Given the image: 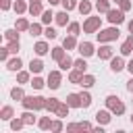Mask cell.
Instances as JSON below:
<instances>
[{
  "mask_svg": "<svg viewBox=\"0 0 133 133\" xmlns=\"http://www.w3.org/2000/svg\"><path fill=\"white\" fill-rule=\"evenodd\" d=\"M104 104H106V108L114 114V116H123L125 114V102L118 98V96H114V94H110V96H106L104 98Z\"/></svg>",
  "mask_w": 133,
  "mask_h": 133,
  "instance_id": "1",
  "label": "cell"
},
{
  "mask_svg": "<svg viewBox=\"0 0 133 133\" xmlns=\"http://www.w3.org/2000/svg\"><path fill=\"white\" fill-rule=\"evenodd\" d=\"M118 35H121L118 25H110V27H106V29H100V31L96 33V39H98L100 44H110V42H116Z\"/></svg>",
  "mask_w": 133,
  "mask_h": 133,
  "instance_id": "2",
  "label": "cell"
},
{
  "mask_svg": "<svg viewBox=\"0 0 133 133\" xmlns=\"http://www.w3.org/2000/svg\"><path fill=\"white\" fill-rule=\"evenodd\" d=\"M100 29H102V19L87 15L85 21H83V33H98Z\"/></svg>",
  "mask_w": 133,
  "mask_h": 133,
  "instance_id": "3",
  "label": "cell"
},
{
  "mask_svg": "<svg viewBox=\"0 0 133 133\" xmlns=\"http://www.w3.org/2000/svg\"><path fill=\"white\" fill-rule=\"evenodd\" d=\"M106 19H108L110 25H123V23H125V10H121L118 6H116V8H110V10L106 12Z\"/></svg>",
  "mask_w": 133,
  "mask_h": 133,
  "instance_id": "4",
  "label": "cell"
},
{
  "mask_svg": "<svg viewBox=\"0 0 133 133\" xmlns=\"http://www.w3.org/2000/svg\"><path fill=\"white\" fill-rule=\"evenodd\" d=\"M46 83H48V87H50V89H58V87H60V83H62V71H60V69H58V71H50V73H48Z\"/></svg>",
  "mask_w": 133,
  "mask_h": 133,
  "instance_id": "5",
  "label": "cell"
},
{
  "mask_svg": "<svg viewBox=\"0 0 133 133\" xmlns=\"http://www.w3.org/2000/svg\"><path fill=\"white\" fill-rule=\"evenodd\" d=\"M125 69H127V62H125V56H123V54L110 58V71H112V73H121V71H125Z\"/></svg>",
  "mask_w": 133,
  "mask_h": 133,
  "instance_id": "6",
  "label": "cell"
},
{
  "mask_svg": "<svg viewBox=\"0 0 133 133\" xmlns=\"http://www.w3.org/2000/svg\"><path fill=\"white\" fill-rule=\"evenodd\" d=\"M77 52H79L81 56L89 58V56H94V54H96V48H94V44H91V42H79Z\"/></svg>",
  "mask_w": 133,
  "mask_h": 133,
  "instance_id": "7",
  "label": "cell"
},
{
  "mask_svg": "<svg viewBox=\"0 0 133 133\" xmlns=\"http://www.w3.org/2000/svg\"><path fill=\"white\" fill-rule=\"evenodd\" d=\"M96 54H98L100 60H110L114 56V50H112L110 44H100V50H96Z\"/></svg>",
  "mask_w": 133,
  "mask_h": 133,
  "instance_id": "8",
  "label": "cell"
},
{
  "mask_svg": "<svg viewBox=\"0 0 133 133\" xmlns=\"http://www.w3.org/2000/svg\"><path fill=\"white\" fill-rule=\"evenodd\" d=\"M112 116H114V114H112V112H110L108 108H102V110H98V112H96V123H98V125H104V127H106V125H108V123L112 121Z\"/></svg>",
  "mask_w": 133,
  "mask_h": 133,
  "instance_id": "9",
  "label": "cell"
},
{
  "mask_svg": "<svg viewBox=\"0 0 133 133\" xmlns=\"http://www.w3.org/2000/svg\"><path fill=\"white\" fill-rule=\"evenodd\" d=\"M50 50H52V48H50L48 39H39V42L33 44V52H35V56H46Z\"/></svg>",
  "mask_w": 133,
  "mask_h": 133,
  "instance_id": "10",
  "label": "cell"
},
{
  "mask_svg": "<svg viewBox=\"0 0 133 133\" xmlns=\"http://www.w3.org/2000/svg\"><path fill=\"white\" fill-rule=\"evenodd\" d=\"M4 64H6V69H8L10 73H17V71H21V69H23V60H21L17 54H15L12 58H8Z\"/></svg>",
  "mask_w": 133,
  "mask_h": 133,
  "instance_id": "11",
  "label": "cell"
},
{
  "mask_svg": "<svg viewBox=\"0 0 133 133\" xmlns=\"http://www.w3.org/2000/svg\"><path fill=\"white\" fill-rule=\"evenodd\" d=\"M54 23L58 25V27H66L71 21H69V10H60V12H56V17H54Z\"/></svg>",
  "mask_w": 133,
  "mask_h": 133,
  "instance_id": "12",
  "label": "cell"
},
{
  "mask_svg": "<svg viewBox=\"0 0 133 133\" xmlns=\"http://www.w3.org/2000/svg\"><path fill=\"white\" fill-rule=\"evenodd\" d=\"M62 46H64V50L66 52H71V50H77V46H79V42H77V35H66L64 39H62Z\"/></svg>",
  "mask_w": 133,
  "mask_h": 133,
  "instance_id": "13",
  "label": "cell"
},
{
  "mask_svg": "<svg viewBox=\"0 0 133 133\" xmlns=\"http://www.w3.org/2000/svg\"><path fill=\"white\" fill-rule=\"evenodd\" d=\"M29 71L33 73V75H39L42 71H44V60L37 56V58H31L29 60Z\"/></svg>",
  "mask_w": 133,
  "mask_h": 133,
  "instance_id": "14",
  "label": "cell"
},
{
  "mask_svg": "<svg viewBox=\"0 0 133 133\" xmlns=\"http://www.w3.org/2000/svg\"><path fill=\"white\" fill-rule=\"evenodd\" d=\"M83 75H85L83 71H79V69H75V66H73V69L69 71V75H66V77H69V81H71V83H75V85H81V79H83Z\"/></svg>",
  "mask_w": 133,
  "mask_h": 133,
  "instance_id": "15",
  "label": "cell"
},
{
  "mask_svg": "<svg viewBox=\"0 0 133 133\" xmlns=\"http://www.w3.org/2000/svg\"><path fill=\"white\" fill-rule=\"evenodd\" d=\"M50 56H52V60H56V62H58V60H62V58L66 56L64 46H62V44H60V46H54V48L50 50Z\"/></svg>",
  "mask_w": 133,
  "mask_h": 133,
  "instance_id": "16",
  "label": "cell"
},
{
  "mask_svg": "<svg viewBox=\"0 0 133 133\" xmlns=\"http://www.w3.org/2000/svg\"><path fill=\"white\" fill-rule=\"evenodd\" d=\"M77 10H79L83 17H87V15H91V10H94V4H91L89 0H79V6H77Z\"/></svg>",
  "mask_w": 133,
  "mask_h": 133,
  "instance_id": "17",
  "label": "cell"
},
{
  "mask_svg": "<svg viewBox=\"0 0 133 133\" xmlns=\"http://www.w3.org/2000/svg\"><path fill=\"white\" fill-rule=\"evenodd\" d=\"M73 66H75V60H73V58L69 56V52H66V56H64L62 60H58V69H60V71H66V73H69V71H71Z\"/></svg>",
  "mask_w": 133,
  "mask_h": 133,
  "instance_id": "18",
  "label": "cell"
},
{
  "mask_svg": "<svg viewBox=\"0 0 133 133\" xmlns=\"http://www.w3.org/2000/svg\"><path fill=\"white\" fill-rule=\"evenodd\" d=\"M64 102H66L71 108H81V96L75 94V91H73V94H66V100H64Z\"/></svg>",
  "mask_w": 133,
  "mask_h": 133,
  "instance_id": "19",
  "label": "cell"
},
{
  "mask_svg": "<svg viewBox=\"0 0 133 133\" xmlns=\"http://www.w3.org/2000/svg\"><path fill=\"white\" fill-rule=\"evenodd\" d=\"M44 29H46V25L39 21V23H31V27H29V35L31 37H37V35H44Z\"/></svg>",
  "mask_w": 133,
  "mask_h": 133,
  "instance_id": "20",
  "label": "cell"
},
{
  "mask_svg": "<svg viewBox=\"0 0 133 133\" xmlns=\"http://www.w3.org/2000/svg\"><path fill=\"white\" fill-rule=\"evenodd\" d=\"M31 17H42V12H44V6H42V2H29V10H27Z\"/></svg>",
  "mask_w": 133,
  "mask_h": 133,
  "instance_id": "21",
  "label": "cell"
},
{
  "mask_svg": "<svg viewBox=\"0 0 133 133\" xmlns=\"http://www.w3.org/2000/svg\"><path fill=\"white\" fill-rule=\"evenodd\" d=\"M29 27H31V23H29L25 17H21V15H19V19L15 21V29H19V31L23 33V31H29Z\"/></svg>",
  "mask_w": 133,
  "mask_h": 133,
  "instance_id": "22",
  "label": "cell"
},
{
  "mask_svg": "<svg viewBox=\"0 0 133 133\" xmlns=\"http://www.w3.org/2000/svg\"><path fill=\"white\" fill-rule=\"evenodd\" d=\"M31 75H33L31 71H23V69H21V71H17V83H21V85L29 83V81H31Z\"/></svg>",
  "mask_w": 133,
  "mask_h": 133,
  "instance_id": "23",
  "label": "cell"
},
{
  "mask_svg": "<svg viewBox=\"0 0 133 133\" xmlns=\"http://www.w3.org/2000/svg\"><path fill=\"white\" fill-rule=\"evenodd\" d=\"M25 98V89L21 87V83L19 85H15L12 89H10V100H17V102H21Z\"/></svg>",
  "mask_w": 133,
  "mask_h": 133,
  "instance_id": "24",
  "label": "cell"
},
{
  "mask_svg": "<svg viewBox=\"0 0 133 133\" xmlns=\"http://www.w3.org/2000/svg\"><path fill=\"white\" fill-rule=\"evenodd\" d=\"M12 10H15L17 15H25V12L29 10V4H27L25 0H15V4H12Z\"/></svg>",
  "mask_w": 133,
  "mask_h": 133,
  "instance_id": "25",
  "label": "cell"
},
{
  "mask_svg": "<svg viewBox=\"0 0 133 133\" xmlns=\"http://www.w3.org/2000/svg\"><path fill=\"white\" fill-rule=\"evenodd\" d=\"M79 96H81V108H89L91 106V94H89V89L83 87V91H79Z\"/></svg>",
  "mask_w": 133,
  "mask_h": 133,
  "instance_id": "26",
  "label": "cell"
},
{
  "mask_svg": "<svg viewBox=\"0 0 133 133\" xmlns=\"http://www.w3.org/2000/svg\"><path fill=\"white\" fill-rule=\"evenodd\" d=\"M12 116H15L12 106H8V104H6V106H2V108H0V121H10Z\"/></svg>",
  "mask_w": 133,
  "mask_h": 133,
  "instance_id": "27",
  "label": "cell"
},
{
  "mask_svg": "<svg viewBox=\"0 0 133 133\" xmlns=\"http://www.w3.org/2000/svg\"><path fill=\"white\" fill-rule=\"evenodd\" d=\"M8 123H10V129H12V131H21V129L25 127V121H23V116H12Z\"/></svg>",
  "mask_w": 133,
  "mask_h": 133,
  "instance_id": "28",
  "label": "cell"
},
{
  "mask_svg": "<svg viewBox=\"0 0 133 133\" xmlns=\"http://www.w3.org/2000/svg\"><path fill=\"white\" fill-rule=\"evenodd\" d=\"M96 10L102 12V15H106L110 10V0H96Z\"/></svg>",
  "mask_w": 133,
  "mask_h": 133,
  "instance_id": "29",
  "label": "cell"
},
{
  "mask_svg": "<svg viewBox=\"0 0 133 133\" xmlns=\"http://www.w3.org/2000/svg\"><path fill=\"white\" fill-rule=\"evenodd\" d=\"M94 85H96V77H94V75H89V73H85V75H83V79H81V87L89 89V87H94Z\"/></svg>",
  "mask_w": 133,
  "mask_h": 133,
  "instance_id": "30",
  "label": "cell"
},
{
  "mask_svg": "<svg viewBox=\"0 0 133 133\" xmlns=\"http://www.w3.org/2000/svg\"><path fill=\"white\" fill-rule=\"evenodd\" d=\"M29 85H31L33 89H42V87H46L48 83H46V81H44L39 75H33V77H31V81H29Z\"/></svg>",
  "mask_w": 133,
  "mask_h": 133,
  "instance_id": "31",
  "label": "cell"
},
{
  "mask_svg": "<svg viewBox=\"0 0 133 133\" xmlns=\"http://www.w3.org/2000/svg\"><path fill=\"white\" fill-rule=\"evenodd\" d=\"M69 110H71V106H69L66 102H60V106L56 108V112H54V114H56V116H60V118H66V116H69Z\"/></svg>",
  "mask_w": 133,
  "mask_h": 133,
  "instance_id": "32",
  "label": "cell"
},
{
  "mask_svg": "<svg viewBox=\"0 0 133 133\" xmlns=\"http://www.w3.org/2000/svg\"><path fill=\"white\" fill-rule=\"evenodd\" d=\"M35 110H23V121H25V125H35L37 123V118H35V114H33Z\"/></svg>",
  "mask_w": 133,
  "mask_h": 133,
  "instance_id": "33",
  "label": "cell"
},
{
  "mask_svg": "<svg viewBox=\"0 0 133 133\" xmlns=\"http://www.w3.org/2000/svg\"><path fill=\"white\" fill-rule=\"evenodd\" d=\"M52 121H54V118H50V116H42V118L37 121V127H39L42 131H50V129H52Z\"/></svg>",
  "mask_w": 133,
  "mask_h": 133,
  "instance_id": "34",
  "label": "cell"
},
{
  "mask_svg": "<svg viewBox=\"0 0 133 133\" xmlns=\"http://www.w3.org/2000/svg\"><path fill=\"white\" fill-rule=\"evenodd\" d=\"M54 17H56V15L52 12V8H48V10H44V12H42V17H39V21H42L44 25H50V23L54 21Z\"/></svg>",
  "mask_w": 133,
  "mask_h": 133,
  "instance_id": "35",
  "label": "cell"
},
{
  "mask_svg": "<svg viewBox=\"0 0 133 133\" xmlns=\"http://www.w3.org/2000/svg\"><path fill=\"white\" fill-rule=\"evenodd\" d=\"M21 37V31L19 29H6L4 31V39L6 42H15V39H19Z\"/></svg>",
  "mask_w": 133,
  "mask_h": 133,
  "instance_id": "36",
  "label": "cell"
},
{
  "mask_svg": "<svg viewBox=\"0 0 133 133\" xmlns=\"http://www.w3.org/2000/svg\"><path fill=\"white\" fill-rule=\"evenodd\" d=\"M58 106H60V100H58V98H48V100H46V110H48V112H56Z\"/></svg>",
  "mask_w": 133,
  "mask_h": 133,
  "instance_id": "37",
  "label": "cell"
},
{
  "mask_svg": "<svg viewBox=\"0 0 133 133\" xmlns=\"http://www.w3.org/2000/svg\"><path fill=\"white\" fill-rule=\"evenodd\" d=\"M33 104H35V96H25V98L21 100V106H23L25 110H33Z\"/></svg>",
  "mask_w": 133,
  "mask_h": 133,
  "instance_id": "38",
  "label": "cell"
},
{
  "mask_svg": "<svg viewBox=\"0 0 133 133\" xmlns=\"http://www.w3.org/2000/svg\"><path fill=\"white\" fill-rule=\"evenodd\" d=\"M46 100H48V98H44V96H35L33 110H35V112H39V110H46Z\"/></svg>",
  "mask_w": 133,
  "mask_h": 133,
  "instance_id": "39",
  "label": "cell"
},
{
  "mask_svg": "<svg viewBox=\"0 0 133 133\" xmlns=\"http://www.w3.org/2000/svg\"><path fill=\"white\" fill-rule=\"evenodd\" d=\"M118 52H121L123 56H133V46H131V44H129V42L125 39V42L121 44V48H118Z\"/></svg>",
  "mask_w": 133,
  "mask_h": 133,
  "instance_id": "40",
  "label": "cell"
},
{
  "mask_svg": "<svg viewBox=\"0 0 133 133\" xmlns=\"http://www.w3.org/2000/svg\"><path fill=\"white\" fill-rule=\"evenodd\" d=\"M66 31H69L71 35H79V33H81V23H77V21L69 23V25H66Z\"/></svg>",
  "mask_w": 133,
  "mask_h": 133,
  "instance_id": "41",
  "label": "cell"
},
{
  "mask_svg": "<svg viewBox=\"0 0 133 133\" xmlns=\"http://www.w3.org/2000/svg\"><path fill=\"white\" fill-rule=\"evenodd\" d=\"M60 4H62V8H64V10H69V12H71V10H75V8L79 6V0H62Z\"/></svg>",
  "mask_w": 133,
  "mask_h": 133,
  "instance_id": "42",
  "label": "cell"
},
{
  "mask_svg": "<svg viewBox=\"0 0 133 133\" xmlns=\"http://www.w3.org/2000/svg\"><path fill=\"white\" fill-rule=\"evenodd\" d=\"M56 35H58V33H56V29H54V27H50V25H46V29H44V37L50 42V39H56Z\"/></svg>",
  "mask_w": 133,
  "mask_h": 133,
  "instance_id": "43",
  "label": "cell"
},
{
  "mask_svg": "<svg viewBox=\"0 0 133 133\" xmlns=\"http://www.w3.org/2000/svg\"><path fill=\"white\" fill-rule=\"evenodd\" d=\"M6 48H8V50H10V54L15 56V54H17L19 50H21V39H15V42H8V44H6Z\"/></svg>",
  "mask_w": 133,
  "mask_h": 133,
  "instance_id": "44",
  "label": "cell"
},
{
  "mask_svg": "<svg viewBox=\"0 0 133 133\" xmlns=\"http://www.w3.org/2000/svg\"><path fill=\"white\" fill-rule=\"evenodd\" d=\"M75 69H79V71L87 73V60H85V56H81V58H77V60H75Z\"/></svg>",
  "mask_w": 133,
  "mask_h": 133,
  "instance_id": "45",
  "label": "cell"
},
{
  "mask_svg": "<svg viewBox=\"0 0 133 133\" xmlns=\"http://www.w3.org/2000/svg\"><path fill=\"white\" fill-rule=\"evenodd\" d=\"M62 129H64V125H62V118H60V116H58V118H54V121H52V129H50V131L58 133V131H62Z\"/></svg>",
  "mask_w": 133,
  "mask_h": 133,
  "instance_id": "46",
  "label": "cell"
},
{
  "mask_svg": "<svg viewBox=\"0 0 133 133\" xmlns=\"http://www.w3.org/2000/svg\"><path fill=\"white\" fill-rule=\"evenodd\" d=\"M8 56H10V50H8L6 46H4V48H0V60H2V62H6V60H8Z\"/></svg>",
  "mask_w": 133,
  "mask_h": 133,
  "instance_id": "47",
  "label": "cell"
},
{
  "mask_svg": "<svg viewBox=\"0 0 133 133\" xmlns=\"http://www.w3.org/2000/svg\"><path fill=\"white\" fill-rule=\"evenodd\" d=\"M118 8L127 12V10H131V8H133V2H131V0H123V2L118 4Z\"/></svg>",
  "mask_w": 133,
  "mask_h": 133,
  "instance_id": "48",
  "label": "cell"
},
{
  "mask_svg": "<svg viewBox=\"0 0 133 133\" xmlns=\"http://www.w3.org/2000/svg\"><path fill=\"white\" fill-rule=\"evenodd\" d=\"M12 4H15L12 0H0V8H2L4 12H6V10H10V8H12Z\"/></svg>",
  "mask_w": 133,
  "mask_h": 133,
  "instance_id": "49",
  "label": "cell"
},
{
  "mask_svg": "<svg viewBox=\"0 0 133 133\" xmlns=\"http://www.w3.org/2000/svg\"><path fill=\"white\" fill-rule=\"evenodd\" d=\"M79 129H81L79 123H69V125H66V131H79Z\"/></svg>",
  "mask_w": 133,
  "mask_h": 133,
  "instance_id": "50",
  "label": "cell"
},
{
  "mask_svg": "<svg viewBox=\"0 0 133 133\" xmlns=\"http://www.w3.org/2000/svg\"><path fill=\"white\" fill-rule=\"evenodd\" d=\"M79 125H81V129H94V125H91V123H87V121H81Z\"/></svg>",
  "mask_w": 133,
  "mask_h": 133,
  "instance_id": "51",
  "label": "cell"
},
{
  "mask_svg": "<svg viewBox=\"0 0 133 133\" xmlns=\"http://www.w3.org/2000/svg\"><path fill=\"white\" fill-rule=\"evenodd\" d=\"M127 91H129V94H133V75H131V79L127 81Z\"/></svg>",
  "mask_w": 133,
  "mask_h": 133,
  "instance_id": "52",
  "label": "cell"
},
{
  "mask_svg": "<svg viewBox=\"0 0 133 133\" xmlns=\"http://www.w3.org/2000/svg\"><path fill=\"white\" fill-rule=\"evenodd\" d=\"M127 71H129V75H133V58L127 62Z\"/></svg>",
  "mask_w": 133,
  "mask_h": 133,
  "instance_id": "53",
  "label": "cell"
},
{
  "mask_svg": "<svg viewBox=\"0 0 133 133\" xmlns=\"http://www.w3.org/2000/svg\"><path fill=\"white\" fill-rule=\"evenodd\" d=\"M127 29H129V33H133V19L127 23Z\"/></svg>",
  "mask_w": 133,
  "mask_h": 133,
  "instance_id": "54",
  "label": "cell"
},
{
  "mask_svg": "<svg viewBox=\"0 0 133 133\" xmlns=\"http://www.w3.org/2000/svg\"><path fill=\"white\" fill-rule=\"evenodd\" d=\"M48 2H50V6H56V4H60L62 0H48Z\"/></svg>",
  "mask_w": 133,
  "mask_h": 133,
  "instance_id": "55",
  "label": "cell"
},
{
  "mask_svg": "<svg viewBox=\"0 0 133 133\" xmlns=\"http://www.w3.org/2000/svg\"><path fill=\"white\" fill-rule=\"evenodd\" d=\"M127 42H129V44L133 46V33H129V37H127Z\"/></svg>",
  "mask_w": 133,
  "mask_h": 133,
  "instance_id": "56",
  "label": "cell"
},
{
  "mask_svg": "<svg viewBox=\"0 0 133 133\" xmlns=\"http://www.w3.org/2000/svg\"><path fill=\"white\" fill-rule=\"evenodd\" d=\"M112 2H116V6H118V4H121V2H123V0H112Z\"/></svg>",
  "mask_w": 133,
  "mask_h": 133,
  "instance_id": "57",
  "label": "cell"
},
{
  "mask_svg": "<svg viewBox=\"0 0 133 133\" xmlns=\"http://www.w3.org/2000/svg\"><path fill=\"white\" fill-rule=\"evenodd\" d=\"M29 2H42V0H29Z\"/></svg>",
  "mask_w": 133,
  "mask_h": 133,
  "instance_id": "58",
  "label": "cell"
},
{
  "mask_svg": "<svg viewBox=\"0 0 133 133\" xmlns=\"http://www.w3.org/2000/svg\"><path fill=\"white\" fill-rule=\"evenodd\" d=\"M131 125H133V114H131Z\"/></svg>",
  "mask_w": 133,
  "mask_h": 133,
  "instance_id": "59",
  "label": "cell"
},
{
  "mask_svg": "<svg viewBox=\"0 0 133 133\" xmlns=\"http://www.w3.org/2000/svg\"><path fill=\"white\" fill-rule=\"evenodd\" d=\"M131 102H133V100H131Z\"/></svg>",
  "mask_w": 133,
  "mask_h": 133,
  "instance_id": "60",
  "label": "cell"
}]
</instances>
